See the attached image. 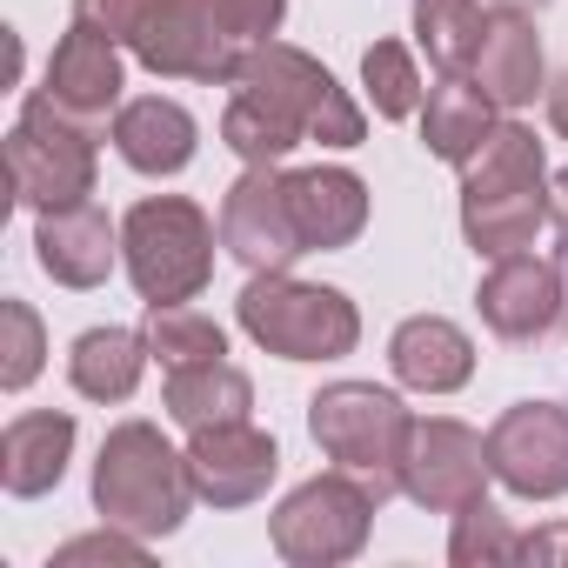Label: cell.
Returning a JSON list of instances; mask_svg holds the SVG:
<instances>
[{"instance_id":"cell-1","label":"cell","mask_w":568,"mask_h":568,"mask_svg":"<svg viewBox=\"0 0 568 568\" xmlns=\"http://www.w3.org/2000/svg\"><path fill=\"white\" fill-rule=\"evenodd\" d=\"M541 227H548V161H541V141L521 121H495V134L462 168V234H468V247L481 261H501V254L535 247Z\"/></svg>"},{"instance_id":"cell-2","label":"cell","mask_w":568,"mask_h":568,"mask_svg":"<svg viewBox=\"0 0 568 568\" xmlns=\"http://www.w3.org/2000/svg\"><path fill=\"white\" fill-rule=\"evenodd\" d=\"M194 475H187V448H174L154 422H121L108 428L101 455H94V508L114 528H134L148 541L174 535L194 508Z\"/></svg>"},{"instance_id":"cell-3","label":"cell","mask_w":568,"mask_h":568,"mask_svg":"<svg viewBox=\"0 0 568 568\" xmlns=\"http://www.w3.org/2000/svg\"><path fill=\"white\" fill-rule=\"evenodd\" d=\"M234 322L254 348L281 362H342L362 342V308L342 288H328V281H295L288 267L247 274Z\"/></svg>"},{"instance_id":"cell-4","label":"cell","mask_w":568,"mask_h":568,"mask_svg":"<svg viewBox=\"0 0 568 568\" xmlns=\"http://www.w3.org/2000/svg\"><path fill=\"white\" fill-rule=\"evenodd\" d=\"M214 241H221V221H207V207L187 194H148L121 214V261L148 308L194 302L207 288Z\"/></svg>"},{"instance_id":"cell-5","label":"cell","mask_w":568,"mask_h":568,"mask_svg":"<svg viewBox=\"0 0 568 568\" xmlns=\"http://www.w3.org/2000/svg\"><path fill=\"white\" fill-rule=\"evenodd\" d=\"M408 428L415 415L402 408L395 388H375V382H328L315 402H308V435L315 448L362 475L375 488V501L402 495V455H408Z\"/></svg>"},{"instance_id":"cell-6","label":"cell","mask_w":568,"mask_h":568,"mask_svg":"<svg viewBox=\"0 0 568 568\" xmlns=\"http://www.w3.org/2000/svg\"><path fill=\"white\" fill-rule=\"evenodd\" d=\"M234 94H254L267 114H281L302 141H322V148H362L368 141V114L348 101V88L315 54H302L288 41H254L241 54Z\"/></svg>"},{"instance_id":"cell-7","label":"cell","mask_w":568,"mask_h":568,"mask_svg":"<svg viewBox=\"0 0 568 568\" xmlns=\"http://www.w3.org/2000/svg\"><path fill=\"white\" fill-rule=\"evenodd\" d=\"M247 28L234 14V0H148V21L134 34V61L161 81H207L234 88Z\"/></svg>"},{"instance_id":"cell-8","label":"cell","mask_w":568,"mask_h":568,"mask_svg":"<svg viewBox=\"0 0 568 568\" xmlns=\"http://www.w3.org/2000/svg\"><path fill=\"white\" fill-rule=\"evenodd\" d=\"M375 508H382L375 488L362 475L335 468V475H315V481L281 495V508L267 515V541L295 568H335V561H355L368 548Z\"/></svg>"},{"instance_id":"cell-9","label":"cell","mask_w":568,"mask_h":568,"mask_svg":"<svg viewBox=\"0 0 568 568\" xmlns=\"http://www.w3.org/2000/svg\"><path fill=\"white\" fill-rule=\"evenodd\" d=\"M94 141L88 128L61 121L48 101L28 94L14 134H8V181H14V201L34 207V214H54V207H81L94 201Z\"/></svg>"},{"instance_id":"cell-10","label":"cell","mask_w":568,"mask_h":568,"mask_svg":"<svg viewBox=\"0 0 568 568\" xmlns=\"http://www.w3.org/2000/svg\"><path fill=\"white\" fill-rule=\"evenodd\" d=\"M495 481L488 468V435H475L455 415H415L408 428V455H402V495L428 515H455L468 501H481Z\"/></svg>"},{"instance_id":"cell-11","label":"cell","mask_w":568,"mask_h":568,"mask_svg":"<svg viewBox=\"0 0 568 568\" xmlns=\"http://www.w3.org/2000/svg\"><path fill=\"white\" fill-rule=\"evenodd\" d=\"M488 468L521 501L568 495V408L561 402H515L488 428Z\"/></svg>"},{"instance_id":"cell-12","label":"cell","mask_w":568,"mask_h":568,"mask_svg":"<svg viewBox=\"0 0 568 568\" xmlns=\"http://www.w3.org/2000/svg\"><path fill=\"white\" fill-rule=\"evenodd\" d=\"M221 247L247 274L295 267L308 254L295 227V201H288V168H241V181L221 194Z\"/></svg>"},{"instance_id":"cell-13","label":"cell","mask_w":568,"mask_h":568,"mask_svg":"<svg viewBox=\"0 0 568 568\" xmlns=\"http://www.w3.org/2000/svg\"><path fill=\"white\" fill-rule=\"evenodd\" d=\"M475 308H481L488 335H501V342H548L568 322V274H561V261H548L535 247L501 254L481 274Z\"/></svg>"},{"instance_id":"cell-14","label":"cell","mask_w":568,"mask_h":568,"mask_svg":"<svg viewBox=\"0 0 568 568\" xmlns=\"http://www.w3.org/2000/svg\"><path fill=\"white\" fill-rule=\"evenodd\" d=\"M121 88H128V68H121V41L94 34V28H68L54 61H48V81L34 101H48L61 121L88 128V134H108V114H121Z\"/></svg>"},{"instance_id":"cell-15","label":"cell","mask_w":568,"mask_h":568,"mask_svg":"<svg viewBox=\"0 0 568 568\" xmlns=\"http://www.w3.org/2000/svg\"><path fill=\"white\" fill-rule=\"evenodd\" d=\"M187 475L194 495L207 508H247L267 495V481L281 475V448L267 428L254 422H214V428H187Z\"/></svg>"},{"instance_id":"cell-16","label":"cell","mask_w":568,"mask_h":568,"mask_svg":"<svg viewBox=\"0 0 568 568\" xmlns=\"http://www.w3.org/2000/svg\"><path fill=\"white\" fill-rule=\"evenodd\" d=\"M34 261H41L48 281H61V288H101V281L114 274V261H121V227L94 201L54 207L34 227Z\"/></svg>"},{"instance_id":"cell-17","label":"cell","mask_w":568,"mask_h":568,"mask_svg":"<svg viewBox=\"0 0 568 568\" xmlns=\"http://www.w3.org/2000/svg\"><path fill=\"white\" fill-rule=\"evenodd\" d=\"M288 201L308 254H335L368 227V181L355 168H288Z\"/></svg>"},{"instance_id":"cell-18","label":"cell","mask_w":568,"mask_h":568,"mask_svg":"<svg viewBox=\"0 0 568 568\" xmlns=\"http://www.w3.org/2000/svg\"><path fill=\"white\" fill-rule=\"evenodd\" d=\"M468 74H475V88H481L501 114H521L535 94H548V68H541V34H535V21L495 8Z\"/></svg>"},{"instance_id":"cell-19","label":"cell","mask_w":568,"mask_h":568,"mask_svg":"<svg viewBox=\"0 0 568 568\" xmlns=\"http://www.w3.org/2000/svg\"><path fill=\"white\" fill-rule=\"evenodd\" d=\"M108 141H114V154H121L134 174L161 181V174H181V168L194 161L201 128H194V114H187L181 101H168V94H141V101H121Z\"/></svg>"},{"instance_id":"cell-20","label":"cell","mask_w":568,"mask_h":568,"mask_svg":"<svg viewBox=\"0 0 568 568\" xmlns=\"http://www.w3.org/2000/svg\"><path fill=\"white\" fill-rule=\"evenodd\" d=\"M388 368L402 388L415 395H455L468 388L475 375V342L468 328H455L448 315H408L395 335H388Z\"/></svg>"},{"instance_id":"cell-21","label":"cell","mask_w":568,"mask_h":568,"mask_svg":"<svg viewBox=\"0 0 568 568\" xmlns=\"http://www.w3.org/2000/svg\"><path fill=\"white\" fill-rule=\"evenodd\" d=\"M74 462V415L68 408H34V415H14L8 435H0V488L14 501H34L48 488H61Z\"/></svg>"},{"instance_id":"cell-22","label":"cell","mask_w":568,"mask_h":568,"mask_svg":"<svg viewBox=\"0 0 568 568\" xmlns=\"http://www.w3.org/2000/svg\"><path fill=\"white\" fill-rule=\"evenodd\" d=\"M495 121H501V108L475 88V74H442L422 101V148L448 168H468L475 148L495 134Z\"/></svg>"},{"instance_id":"cell-23","label":"cell","mask_w":568,"mask_h":568,"mask_svg":"<svg viewBox=\"0 0 568 568\" xmlns=\"http://www.w3.org/2000/svg\"><path fill=\"white\" fill-rule=\"evenodd\" d=\"M148 362H154L148 335H134V328H88L68 348V382L88 402H128L141 388V375H148Z\"/></svg>"},{"instance_id":"cell-24","label":"cell","mask_w":568,"mask_h":568,"mask_svg":"<svg viewBox=\"0 0 568 568\" xmlns=\"http://www.w3.org/2000/svg\"><path fill=\"white\" fill-rule=\"evenodd\" d=\"M161 408L181 428H214V422H247L254 408V382L234 362H201V368H168L161 382Z\"/></svg>"},{"instance_id":"cell-25","label":"cell","mask_w":568,"mask_h":568,"mask_svg":"<svg viewBox=\"0 0 568 568\" xmlns=\"http://www.w3.org/2000/svg\"><path fill=\"white\" fill-rule=\"evenodd\" d=\"M481 34H488L481 0H415V41L442 74H468Z\"/></svg>"},{"instance_id":"cell-26","label":"cell","mask_w":568,"mask_h":568,"mask_svg":"<svg viewBox=\"0 0 568 568\" xmlns=\"http://www.w3.org/2000/svg\"><path fill=\"white\" fill-rule=\"evenodd\" d=\"M148 355L161 368H201V362H227V328L187 302H168V308H148Z\"/></svg>"},{"instance_id":"cell-27","label":"cell","mask_w":568,"mask_h":568,"mask_svg":"<svg viewBox=\"0 0 568 568\" xmlns=\"http://www.w3.org/2000/svg\"><path fill=\"white\" fill-rule=\"evenodd\" d=\"M221 148H234L247 168H281V161L302 148V134L281 121V114H267L254 94H234L221 108Z\"/></svg>"},{"instance_id":"cell-28","label":"cell","mask_w":568,"mask_h":568,"mask_svg":"<svg viewBox=\"0 0 568 568\" xmlns=\"http://www.w3.org/2000/svg\"><path fill=\"white\" fill-rule=\"evenodd\" d=\"M362 88H368V101H375L382 121H408V114H422V101H428L422 68H415V54H408L402 41H375V48L362 54Z\"/></svg>"},{"instance_id":"cell-29","label":"cell","mask_w":568,"mask_h":568,"mask_svg":"<svg viewBox=\"0 0 568 568\" xmlns=\"http://www.w3.org/2000/svg\"><path fill=\"white\" fill-rule=\"evenodd\" d=\"M448 561H455V568H501V561H521V535H515V528H508V515L481 495V501L455 508Z\"/></svg>"},{"instance_id":"cell-30","label":"cell","mask_w":568,"mask_h":568,"mask_svg":"<svg viewBox=\"0 0 568 568\" xmlns=\"http://www.w3.org/2000/svg\"><path fill=\"white\" fill-rule=\"evenodd\" d=\"M41 368H48V328L21 295H8L0 302V388L21 395Z\"/></svg>"},{"instance_id":"cell-31","label":"cell","mask_w":568,"mask_h":568,"mask_svg":"<svg viewBox=\"0 0 568 568\" xmlns=\"http://www.w3.org/2000/svg\"><path fill=\"white\" fill-rule=\"evenodd\" d=\"M81 561H128V568H141V561H148V535H134V528H114V521H108V528H94V535L61 541L48 568H81Z\"/></svg>"},{"instance_id":"cell-32","label":"cell","mask_w":568,"mask_h":568,"mask_svg":"<svg viewBox=\"0 0 568 568\" xmlns=\"http://www.w3.org/2000/svg\"><path fill=\"white\" fill-rule=\"evenodd\" d=\"M74 21L108 34V41H121V48H134L141 21H148V0H74Z\"/></svg>"},{"instance_id":"cell-33","label":"cell","mask_w":568,"mask_h":568,"mask_svg":"<svg viewBox=\"0 0 568 568\" xmlns=\"http://www.w3.org/2000/svg\"><path fill=\"white\" fill-rule=\"evenodd\" d=\"M234 14H241L247 41H274L281 34V14H288V0H234Z\"/></svg>"},{"instance_id":"cell-34","label":"cell","mask_w":568,"mask_h":568,"mask_svg":"<svg viewBox=\"0 0 568 568\" xmlns=\"http://www.w3.org/2000/svg\"><path fill=\"white\" fill-rule=\"evenodd\" d=\"M568 555V528H541V535H521V561H561Z\"/></svg>"},{"instance_id":"cell-35","label":"cell","mask_w":568,"mask_h":568,"mask_svg":"<svg viewBox=\"0 0 568 568\" xmlns=\"http://www.w3.org/2000/svg\"><path fill=\"white\" fill-rule=\"evenodd\" d=\"M548 221L568 234V168H561V174H548Z\"/></svg>"},{"instance_id":"cell-36","label":"cell","mask_w":568,"mask_h":568,"mask_svg":"<svg viewBox=\"0 0 568 568\" xmlns=\"http://www.w3.org/2000/svg\"><path fill=\"white\" fill-rule=\"evenodd\" d=\"M548 121H555V134L568 141V74H561V81L548 88Z\"/></svg>"},{"instance_id":"cell-37","label":"cell","mask_w":568,"mask_h":568,"mask_svg":"<svg viewBox=\"0 0 568 568\" xmlns=\"http://www.w3.org/2000/svg\"><path fill=\"white\" fill-rule=\"evenodd\" d=\"M495 8H508V14H541L548 0H495Z\"/></svg>"}]
</instances>
